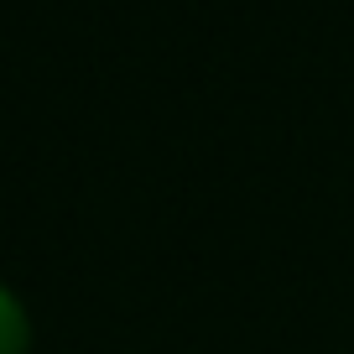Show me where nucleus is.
<instances>
[{"label":"nucleus","instance_id":"1","mask_svg":"<svg viewBox=\"0 0 354 354\" xmlns=\"http://www.w3.org/2000/svg\"><path fill=\"white\" fill-rule=\"evenodd\" d=\"M32 349V318H26L21 297L0 281V354H26Z\"/></svg>","mask_w":354,"mask_h":354}]
</instances>
